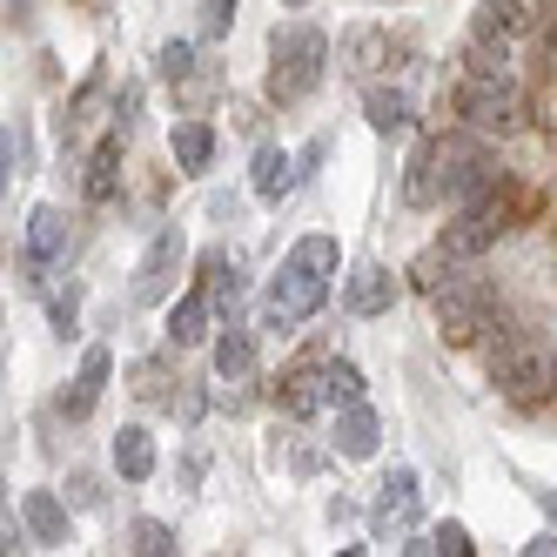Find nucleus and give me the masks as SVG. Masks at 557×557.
<instances>
[{"label":"nucleus","mask_w":557,"mask_h":557,"mask_svg":"<svg viewBox=\"0 0 557 557\" xmlns=\"http://www.w3.org/2000/svg\"><path fill=\"white\" fill-rule=\"evenodd\" d=\"M330 67V41L323 27H283L269 48V101H302Z\"/></svg>","instance_id":"1"},{"label":"nucleus","mask_w":557,"mask_h":557,"mask_svg":"<svg viewBox=\"0 0 557 557\" xmlns=\"http://www.w3.org/2000/svg\"><path fill=\"white\" fill-rule=\"evenodd\" d=\"M430 302H436V330H444V343H470L476 330L491 323V283L476 269H463V262H457V275Z\"/></svg>","instance_id":"2"},{"label":"nucleus","mask_w":557,"mask_h":557,"mask_svg":"<svg viewBox=\"0 0 557 557\" xmlns=\"http://www.w3.org/2000/svg\"><path fill=\"white\" fill-rule=\"evenodd\" d=\"M323 296H330V275H309V269H296V262H283V275L269 283V296H262V330H296V323H309L315 309H323Z\"/></svg>","instance_id":"3"},{"label":"nucleus","mask_w":557,"mask_h":557,"mask_svg":"<svg viewBox=\"0 0 557 557\" xmlns=\"http://www.w3.org/2000/svg\"><path fill=\"white\" fill-rule=\"evenodd\" d=\"M457 114H463L470 128H510V114H517V82H510V74H463Z\"/></svg>","instance_id":"4"},{"label":"nucleus","mask_w":557,"mask_h":557,"mask_svg":"<svg viewBox=\"0 0 557 557\" xmlns=\"http://www.w3.org/2000/svg\"><path fill=\"white\" fill-rule=\"evenodd\" d=\"M491 376H497V389H510V396H531V389L550 383V356H537L531 343L504 336V343L491 349Z\"/></svg>","instance_id":"5"},{"label":"nucleus","mask_w":557,"mask_h":557,"mask_svg":"<svg viewBox=\"0 0 557 557\" xmlns=\"http://www.w3.org/2000/svg\"><path fill=\"white\" fill-rule=\"evenodd\" d=\"M444 195H450V154H444V141H423V148L410 154L404 202H410V209H436Z\"/></svg>","instance_id":"6"},{"label":"nucleus","mask_w":557,"mask_h":557,"mask_svg":"<svg viewBox=\"0 0 557 557\" xmlns=\"http://www.w3.org/2000/svg\"><path fill=\"white\" fill-rule=\"evenodd\" d=\"M175 269H182V228H162L135 269V302H162L175 289Z\"/></svg>","instance_id":"7"},{"label":"nucleus","mask_w":557,"mask_h":557,"mask_svg":"<svg viewBox=\"0 0 557 557\" xmlns=\"http://www.w3.org/2000/svg\"><path fill=\"white\" fill-rule=\"evenodd\" d=\"M497 228H504V215H497V202H470L450 228H444V249L457 256V262H476L491 243H497Z\"/></svg>","instance_id":"8"},{"label":"nucleus","mask_w":557,"mask_h":557,"mask_svg":"<svg viewBox=\"0 0 557 557\" xmlns=\"http://www.w3.org/2000/svg\"><path fill=\"white\" fill-rule=\"evenodd\" d=\"M417 517V470L410 463H396L383 484H376V504H370V524L376 531H404Z\"/></svg>","instance_id":"9"},{"label":"nucleus","mask_w":557,"mask_h":557,"mask_svg":"<svg viewBox=\"0 0 557 557\" xmlns=\"http://www.w3.org/2000/svg\"><path fill=\"white\" fill-rule=\"evenodd\" d=\"M275 404H283V417L309 423L323 404H336V396H330V370H289L283 383H275Z\"/></svg>","instance_id":"10"},{"label":"nucleus","mask_w":557,"mask_h":557,"mask_svg":"<svg viewBox=\"0 0 557 557\" xmlns=\"http://www.w3.org/2000/svg\"><path fill=\"white\" fill-rule=\"evenodd\" d=\"M108 376H114V356H108V349L95 343V349L82 356V370H74V389L61 396V410H67V417H88V410L101 404V389H108Z\"/></svg>","instance_id":"11"},{"label":"nucleus","mask_w":557,"mask_h":557,"mask_svg":"<svg viewBox=\"0 0 557 557\" xmlns=\"http://www.w3.org/2000/svg\"><path fill=\"white\" fill-rule=\"evenodd\" d=\"M544 8L550 0H484V8H476V34H531L537 21H544Z\"/></svg>","instance_id":"12"},{"label":"nucleus","mask_w":557,"mask_h":557,"mask_svg":"<svg viewBox=\"0 0 557 557\" xmlns=\"http://www.w3.org/2000/svg\"><path fill=\"white\" fill-rule=\"evenodd\" d=\"M343 302H349V315H383V309L396 302V275H389L383 262H363V269L349 275V296H343Z\"/></svg>","instance_id":"13"},{"label":"nucleus","mask_w":557,"mask_h":557,"mask_svg":"<svg viewBox=\"0 0 557 557\" xmlns=\"http://www.w3.org/2000/svg\"><path fill=\"white\" fill-rule=\"evenodd\" d=\"M376 436H383V423H376V410H363V396L336 410V450L343 457H376Z\"/></svg>","instance_id":"14"},{"label":"nucleus","mask_w":557,"mask_h":557,"mask_svg":"<svg viewBox=\"0 0 557 557\" xmlns=\"http://www.w3.org/2000/svg\"><path fill=\"white\" fill-rule=\"evenodd\" d=\"M61 256H67V215H61V209H34V215H27V262L48 269V262H61Z\"/></svg>","instance_id":"15"},{"label":"nucleus","mask_w":557,"mask_h":557,"mask_svg":"<svg viewBox=\"0 0 557 557\" xmlns=\"http://www.w3.org/2000/svg\"><path fill=\"white\" fill-rule=\"evenodd\" d=\"M249 182H256V195H262V202H283V195L302 182V169L289 162L283 148H256V175H249Z\"/></svg>","instance_id":"16"},{"label":"nucleus","mask_w":557,"mask_h":557,"mask_svg":"<svg viewBox=\"0 0 557 557\" xmlns=\"http://www.w3.org/2000/svg\"><path fill=\"white\" fill-rule=\"evenodd\" d=\"M175 162H182V175H202L209 162H215V128L209 122H175Z\"/></svg>","instance_id":"17"},{"label":"nucleus","mask_w":557,"mask_h":557,"mask_svg":"<svg viewBox=\"0 0 557 557\" xmlns=\"http://www.w3.org/2000/svg\"><path fill=\"white\" fill-rule=\"evenodd\" d=\"M209 309H215V296H209V289H188V296L175 302V315H169L175 349H188V343H202V336H209Z\"/></svg>","instance_id":"18"},{"label":"nucleus","mask_w":557,"mask_h":557,"mask_svg":"<svg viewBox=\"0 0 557 557\" xmlns=\"http://www.w3.org/2000/svg\"><path fill=\"white\" fill-rule=\"evenodd\" d=\"M249 370H256V343H249V330L228 323V330L215 336V376H222V383H243Z\"/></svg>","instance_id":"19"},{"label":"nucleus","mask_w":557,"mask_h":557,"mask_svg":"<svg viewBox=\"0 0 557 557\" xmlns=\"http://www.w3.org/2000/svg\"><path fill=\"white\" fill-rule=\"evenodd\" d=\"M114 470H122L128 484H148L154 476V436L148 430H122L114 436Z\"/></svg>","instance_id":"20"},{"label":"nucleus","mask_w":557,"mask_h":557,"mask_svg":"<svg viewBox=\"0 0 557 557\" xmlns=\"http://www.w3.org/2000/svg\"><path fill=\"white\" fill-rule=\"evenodd\" d=\"M21 517H27V531L41 537V544H61V537H67V510H61V497H54V491H27Z\"/></svg>","instance_id":"21"},{"label":"nucleus","mask_w":557,"mask_h":557,"mask_svg":"<svg viewBox=\"0 0 557 557\" xmlns=\"http://www.w3.org/2000/svg\"><path fill=\"white\" fill-rule=\"evenodd\" d=\"M363 114H370V128H376V135H396V128L410 122V95H396V88H370V95H363Z\"/></svg>","instance_id":"22"},{"label":"nucleus","mask_w":557,"mask_h":557,"mask_svg":"<svg viewBox=\"0 0 557 557\" xmlns=\"http://www.w3.org/2000/svg\"><path fill=\"white\" fill-rule=\"evenodd\" d=\"M463 74H510V34H476L463 54Z\"/></svg>","instance_id":"23"},{"label":"nucleus","mask_w":557,"mask_h":557,"mask_svg":"<svg viewBox=\"0 0 557 557\" xmlns=\"http://www.w3.org/2000/svg\"><path fill=\"white\" fill-rule=\"evenodd\" d=\"M289 262H296V269H309V275H336L343 249H336V235H302V243L289 249Z\"/></svg>","instance_id":"24"},{"label":"nucleus","mask_w":557,"mask_h":557,"mask_svg":"<svg viewBox=\"0 0 557 557\" xmlns=\"http://www.w3.org/2000/svg\"><path fill=\"white\" fill-rule=\"evenodd\" d=\"M114 162H122V141H101L88 162V202H114Z\"/></svg>","instance_id":"25"},{"label":"nucleus","mask_w":557,"mask_h":557,"mask_svg":"<svg viewBox=\"0 0 557 557\" xmlns=\"http://www.w3.org/2000/svg\"><path fill=\"white\" fill-rule=\"evenodd\" d=\"M128 537H135L128 550H141V557H175V531L162 524V517H141V524H135Z\"/></svg>","instance_id":"26"},{"label":"nucleus","mask_w":557,"mask_h":557,"mask_svg":"<svg viewBox=\"0 0 557 557\" xmlns=\"http://www.w3.org/2000/svg\"><path fill=\"white\" fill-rule=\"evenodd\" d=\"M195 27H202V41H222V34L235 27V0H202V14H195Z\"/></svg>","instance_id":"27"},{"label":"nucleus","mask_w":557,"mask_h":557,"mask_svg":"<svg viewBox=\"0 0 557 557\" xmlns=\"http://www.w3.org/2000/svg\"><path fill=\"white\" fill-rule=\"evenodd\" d=\"M323 370H330V396H336V404H356V396H363V370H356V363L336 356V363H323Z\"/></svg>","instance_id":"28"},{"label":"nucleus","mask_w":557,"mask_h":557,"mask_svg":"<svg viewBox=\"0 0 557 557\" xmlns=\"http://www.w3.org/2000/svg\"><path fill=\"white\" fill-rule=\"evenodd\" d=\"M188 74H195V48L188 41H169L162 48V82H188Z\"/></svg>","instance_id":"29"},{"label":"nucleus","mask_w":557,"mask_h":557,"mask_svg":"<svg viewBox=\"0 0 557 557\" xmlns=\"http://www.w3.org/2000/svg\"><path fill=\"white\" fill-rule=\"evenodd\" d=\"M430 537H436V550H444V557H470V531L463 524H436Z\"/></svg>","instance_id":"30"},{"label":"nucleus","mask_w":557,"mask_h":557,"mask_svg":"<svg viewBox=\"0 0 557 557\" xmlns=\"http://www.w3.org/2000/svg\"><path fill=\"white\" fill-rule=\"evenodd\" d=\"M74 309H82V296H74V289H67V296H54V330H61V336L74 330Z\"/></svg>","instance_id":"31"},{"label":"nucleus","mask_w":557,"mask_h":557,"mask_svg":"<svg viewBox=\"0 0 557 557\" xmlns=\"http://www.w3.org/2000/svg\"><path fill=\"white\" fill-rule=\"evenodd\" d=\"M283 8H309V0H283Z\"/></svg>","instance_id":"32"},{"label":"nucleus","mask_w":557,"mask_h":557,"mask_svg":"<svg viewBox=\"0 0 557 557\" xmlns=\"http://www.w3.org/2000/svg\"><path fill=\"white\" fill-rule=\"evenodd\" d=\"M550 517H557V504H550Z\"/></svg>","instance_id":"33"}]
</instances>
